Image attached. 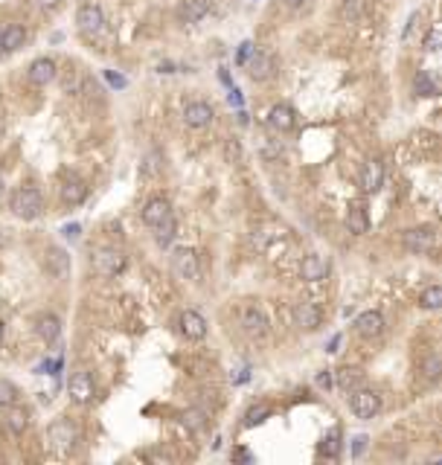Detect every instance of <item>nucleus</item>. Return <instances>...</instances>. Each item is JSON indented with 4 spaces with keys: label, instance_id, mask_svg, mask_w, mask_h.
I'll use <instances>...</instances> for the list:
<instances>
[{
    "label": "nucleus",
    "instance_id": "0eeeda50",
    "mask_svg": "<svg viewBox=\"0 0 442 465\" xmlns=\"http://www.w3.org/2000/svg\"><path fill=\"white\" fill-rule=\"evenodd\" d=\"M239 326H242V331L248 338H265L268 335V317L262 314V308H256V306H244L242 311H239Z\"/></svg>",
    "mask_w": 442,
    "mask_h": 465
},
{
    "label": "nucleus",
    "instance_id": "6e6552de",
    "mask_svg": "<svg viewBox=\"0 0 442 465\" xmlns=\"http://www.w3.org/2000/svg\"><path fill=\"white\" fill-rule=\"evenodd\" d=\"M172 274L177 276V279H189V282H195L201 276V262H198V256H195L192 251H175L172 253Z\"/></svg>",
    "mask_w": 442,
    "mask_h": 465
},
{
    "label": "nucleus",
    "instance_id": "c756f323",
    "mask_svg": "<svg viewBox=\"0 0 442 465\" xmlns=\"http://www.w3.org/2000/svg\"><path fill=\"white\" fill-rule=\"evenodd\" d=\"M419 306L428 308V311H436L442 306V288L439 285H428L422 291V297H419Z\"/></svg>",
    "mask_w": 442,
    "mask_h": 465
},
{
    "label": "nucleus",
    "instance_id": "412c9836",
    "mask_svg": "<svg viewBox=\"0 0 442 465\" xmlns=\"http://www.w3.org/2000/svg\"><path fill=\"white\" fill-rule=\"evenodd\" d=\"M381 184H384V166L379 160H370L364 166V172H361V189L372 195V192L381 189Z\"/></svg>",
    "mask_w": 442,
    "mask_h": 465
},
{
    "label": "nucleus",
    "instance_id": "a19ab883",
    "mask_svg": "<svg viewBox=\"0 0 442 465\" xmlns=\"http://www.w3.org/2000/svg\"><path fill=\"white\" fill-rule=\"evenodd\" d=\"M317 384H320L323 390H329V387H332V375H329V372H320V375H317Z\"/></svg>",
    "mask_w": 442,
    "mask_h": 465
},
{
    "label": "nucleus",
    "instance_id": "ea45409f",
    "mask_svg": "<svg viewBox=\"0 0 442 465\" xmlns=\"http://www.w3.org/2000/svg\"><path fill=\"white\" fill-rule=\"evenodd\" d=\"M323 454H329V457L338 454V430H335V434H329V439L323 442Z\"/></svg>",
    "mask_w": 442,
    "mask_h": 465
},
{
    "label": "nucleus",
    "instance_id": "2f4dec72",
    "mask_svg": "<svg viewBox=\"0 0 442 465\" xmlns=\"http://www.w3.org/2000/svg\"><path fill=\"white\" fill-rule=\"evenodd\" d=\"M224 160L233 163V166H239V163L244 160V148H242L239 140H227V143H224Z\"/></svg>",
    "mask_w": 442,
    "mask_h": 465
},
{
    "label": "nucleus",
    "instance_id": "3c124183",
    "mask_svg": "<svg viewBox=\"0 0 442 465\" xmlns=\"http://www.w3.org/2000/svg\"><path fill=\"white\" fill-rule=\"evenodd\" d=\"M0 36H3V26H0ZM0 53H3V49H0Z\"/></svg>",
    "mask_w": 442,
    "mask_h": 465
},
{
    "label": "nucleus",
    "instance_id": "de8ad7c7",
    "mask_svg": "<svg viewBox=\"0 0 442 465\" xmlns=\"http://www.w3.org/2000/svg\"><path fill=\"white\" fill-rule=\"evenodd\" d=\"M3 335H6V329H3V323H0V346H3Z\"/></svg>",
    "mask_w": 442,
    "mask_h": 465
},
{
    "label": "nucleus",
    "instance_id": "79ce46f5",
    "mask_svg": "<svg viewBox=\"0 0 442 465\" xmlns=\"http://www.w3.org/2000/svg\"><path fill=\"white\" fill-rule=\"evenodd\" d=\"M251 49H253V44H242V49H239V64H244V61H248Z\"/></svg>",
    "mask_w": 442,
    "mask_h": 465
},
{
    "label": "nucleus",
    "instance_id": "393cba45",
    "mask_svg": "<svg viewBox=\"0 0 442 465\" xmlns=\"http://www.w3.org/2000/svg\"><path fill=\"white\" fill-rule=\"evenodd\" d=\"M3 422H6V427L12 430V434H24V430L29 427V410L12 404V407H6V419Z\"/></svg>",
    "mask_w": 442,
    "mask_h": 465
},
{
    "label": "nucleus",
    "instance_id": "4c0bfd02",
    "mask_svg": "<svg viewBox=\"0 0 442 465\" xmlns=\"http://www.w3.org/2000/svg\"><path fill=\"white\" fill-rule=\"evenodd\" d=\"M425 49H428V53H436L439 49V29H431L428 36H425Z\"/></svg>",
    "mask_w": 442,
    "mask_h": 465
},
{
    "label": "nucleus",
    "instance_id": "4be33fe9",
    "mask_svg": "<svg viewBox=\"0 0 442 465\" xmlns=\"http://www.w3.org/2000/svg\"><path fill=\"white\" fill-rule=\"evenodd\" d=\"M35 331H38V338L44 343H56L61 338V320L56 317V314H41V317L35 320Z\"/></svg>",
    "mask_w": 442,
    "mask_h": 465
},
{
    "label": "nucleus",
    "instance_id": "9b49d317",
    "mask_svg": "<svg viewBox=\"0 0 442 465\" xmlns=\"http://www.w3.org/2000/svg\"><path fill=\"white\" fill-rule=\"evenodd\" d=\"M58 76V64L53 61V58H35L29 64V70H26V79L32 81V85H38V88H44V85H50V81Z\"/></svg>",
    "mask_w": 442,
    "mask_h": 465
},
{
    "label": "nucleus",
    "instance_id": "f257e3e1",
    "mask_svg": "<svg viewBox=\"0 0 442 465\" xmlns=\"http://www.w3.org/2000/svg\"><path fill=\"white\" fill-rule=\"evenodd\" d=\"M9 210L15 219H24V221H32V219H38V215L44 212V198L38 189H32V187H21V189H15L12 198H9Z\"/></svg>",
    "mask_w": 442,
    "mask_h": 465
},
{
    "label": "nucleus",
    "instance_id": "f8f14e48",
    "mask_svg": "<svg viewBox=\"0 0 442 465\" xmlns=\"http://www.w3.org/2000/svg\"><path fill=\"white\" fill-rule=\"evenodd\" d=\"M177 326H181V335H184L187 340H201V338H207V320L201 317L198 311H192V308H187V311L181 314Z\"/></svg>",
    "mask_w": 442,
    "mask_h": 465
},
{
    "label": "nucleus",
    "instance_id": "b1692460",
    "mask_svg": "<svg viewBox=\"0 0 442 465\" xmlns=\"http://www.w3.org/2000/svg\"><path fill=\"white\" fill-rule=\"evenodd\" d=\"M47 268H50L58 279H64L70 274V256L61 251V247H50V251H47Z\"/></svg>",
    "mask_w": 442,
    "mask_h": 465
},
{
    "label": "nucleus",
    "instance_id": "aec40b11",
    "mask_svg": "<svg viewBox=\"0 0 442 465\" xmlns=\"http://www.w3.org/2000/svg\"><path fill=\"white\" fill-rule=\"evenodd\" d=\"M24 44H26V29L21 24L3 26V36H0V49H3V53H18Z\"/></svg>",
    "mask_w": 442,
    "mask_h": 465
},
{
    "label": "nucleus",
    "instance_id": "e433bc0d",
    "mask_svg": "<svg viewBox=\"0 0 442 465\" xmlns=\"http://www.w3.org/2000/svg\"><path fill=\"white\" fill-rule=\"evenodd\" d=\"M439 375V355H431L428 361H425V378H436Z\"/></svg>",
    "mask_w": 442,
    "mask_h": 465
},
{
    "label": "nucleus",
    "instance_id": "1a4fd4ad",
    "mask_svg": "<svg viewBox=\"0 0 442 465\" xmlns=\"http://www.w3.org/2000/svg\"><path fill=\"white\" fill-rule=\"evenodd\" d=\"M329 268H332L329 256H323V253H308V256L303 259V265H300V276H303L306 282H320V279L329 276Z\"/></svg>",
    "mask_w": 442,
    "mask_h": 465
},
{
    "label": "nucleus",
    "instance_id": "2eb2a0df",
    "mask_svg": "<svg viewBox=\"0 0 442 465\" xmlns=\"http://www.w3.org/2000/svg\"><path fill=\"white\" fill-rule=\"evenodd\" d=\"M355 331H358L361 338H367V340L379 338L381 331H384L381 311H364V314H358V317H355Z\"/></svg>",
    "mask_w": 442,
    "mask_h": 465
},
{
    "label": "nucleus",
    "instance_id": "37998d69",
    "mask_svg": "<svg viewBox=\"0 0 442 465\" xmlns=\"http://www.w3.org/2000/svg\"><path fill=\"white\" fill-rule=\"evenodd\" d=\"M364 448H367V436H355V448H352V451H355V457L361 454Z\"/></svg>",
    "mask_w": 442,
    "mask_h": 465
},
{
    "label": "nucleus",
    "instance_id": "4468645a",
    "mask_svg": "<svg viewBox=\"0 0 442 465\" xmlns=\"http://www.w3.org/2000/svg\"><path fill=\"white\" fill-rule=\"evenodd\" d=\"M212 116H216V111H212V105H207V102H189L187 108H184V123H187V128H207L210 123H212Z\"/></svg>",
    "mask_w": 442,
    "mask_h": 465
},
{
    "label": "nucleus",
    "instance_id": "ddd939ff",
    "mask_svg": "<svg viewBox=\"0 0 442 465\" xmlns=\"http://www.w3.org/2000/svg\"><path fill=\"white\" fill-rule=\"evenodd\" d=\"M434 244H436V236H434V230H428V227L404 232V247L411 253H428V251H434Z\"/></svg>",
    "mask_w": 442,
    "mask_h": 465
},
{
    "label": "nucleus",
    "instance_id": "7ed1b4c3",
    "mask_svg": "<svg viewBox=\"0 0 442 465\" xmlns=\"http://www.w3.org/2000/svg\"><path fill=\"white\" fill-rule=\"evenodd\" d=\"M349 407L358 419H372V416H379V410H381V395L375 393V390H367V387H358L349 393Z\"/></svg>",
    "mask_w": 442,
    "mask_h": 465
},
{
    "label": "nucleus",
    "instance_id": "cd10ccee",
    "mask_svg": "<svg viewBox=\"0 0 442 465\" xmlns=\"http://www.w3.org/2000/svg\"><path fill=\"white\" fill-rule=\"evenodd\" d=\"M18 398H21V390L12 384V381L6 378H0V410H6L12 404H18Z\"/></svg>",
    "mask_w": 442,
    "mask_h": 465
},
{
    "label": "nucleus",
    "instance_id": "49530a36",
    "mask_svg": "<svg viewBox=\"0 0 442 465\" xmlns=\"http://www.w3.org/2000/svg\"><path fill=\"white\" fill-rule=\"evenodd\" d=\"M6 195V184H3V178H0V198Z\"/></svg>",
    "mask_w": 442,
    "mask_h": 465
},
{
    "label": "nucleus",
    "instance_id": "f03ea898",
    "mask_svg": "<svg viewBox=\"0 0 442 465\" xmlns=\"http://www.w3.org/2000/svg\"><path fill=\"white\" fill-rule=\"evenodd\" d=\"M79 442V430L70 419H56L50 427H47V448H50L53 454L64 457V454H70L73 448Z\"/></svg>",
    "mask_w": 442,
    "mask_h": 465
},
{
    "label": "nucleus",
    "instance_id": "39448f33",
    "mask_svg": "<svg viewBox=\"0 0 442 465\" xmlns=\"http://www.w3.org/2000/svg\"><path fill=\"white\" fill-rule=\"evenodd\" d=\"M244 68H248V76L253 81H268L274 73H276V58L271 53H265V49H251L248 61H244Z\"/></svg>",
    "mask_w": 442,
    "mask_h": 465
},
{
    "label": "nucleus",
    "instance_id": "a18cd8bd",
    "mask_svg": "<svg viewBox=\"0 0 442 465\" xmlns=\"http://www.w3.org/2000/svg\"><path fill=\"white\" fill-rule=\"evenodd\" d=\"M283 3H285L288 9H297V6H303V3H306V0H283Z\"/></svg>",
    "mask_w": 442,
    "mask_h": 465
},
{
    "label": "nucleus",
    "instance_id": "9d476101",
    "mask_svg": "<svg viewBox=\"0 0 442 465\" xmlns=\"http://www.w3.org/2000/svg\"><path fill=\"white\" fill-rule=\"evenodd\" d=\"M68 393H70V398H73L76 404H88V402H93V395H96L93 378H90L88 372H76V375H70V381H68Z\"/></svg>",
    "mask_w": 442,
    "mask_h": 465
},
{
    "label": "nucleus",
    "instance_id": "a878e982",
    "mask_svg": "<svg viewBox=\"0 0 442 465\" xmlns=\"http://www.w3.org/2000/svg\"><path fill=\"white\" fill-rule=\"evenodd\" d=\"M207 410H201V407H189V410H184L181 413V425L187 427V430H192V434H198V430H204L207 427Z\"/></svg>",
    "mask_w": 442,
    "mask_h": 465
},
{
    "label": "nucleus",
    "instance_id": "423d86ee",
    "mask_svg": "<svg viewBox=\"0 0 442 465\" xmlns=\"http://www.w3.org/2000/svg\"><path fill=\"white\" fill-rule=\"evenodd\" d=\"M125 268V256L117 247H100L93 253V271L102 274V276H117L120 271Z\"/></svg>",
    "mask_w": 442,
    "mask_h": 465
},
{
    "label": "nucleus",
    "instance_id": "7c9ffc66",
    "mask_svg": "<svg viewBox=\"0 0 442 465\" xmlns=\"http://www.w3.org/2000/svg\"><path fill=\"white\" fill-rule=\"evenodd\" d=\"M338 384H340V390L352 393V390H358V387L364 384V375L358 372V370H340V375H338Z\"/></svg>",
    "mask_w": 442,
    "mask_h": 465
},
{
    "label": "nucleus",
    "instance_id": "473e14b6",
    "mask_svg": "<svg viewBox=\"0 0 442 465\" xmlns=\"http://www.w3.org/2000/svg\"><path fill=\"white\" fill-rule=\"evenodd\" d=\"M340 18L343 21H358V18H361V0H343Z\"/></svg>",
    "mask_w": 442,
    "mask_h": 465
},
{
    "label": "nucleus",
    "instance_id": "8fccbe9b",
    "mask_svg": "<svg viewBox=\"0 0 442 465\" xmlns=\"http://www.w3.org/2000/svg\"><path fill=\"white\" fill-rule=\"evenodd\" d=\"M0 137H3V116H0Z\"/></svg>",
    "mask_w": 442,
    "mask_h": 465
},
{
    "label": "nucleus",
    "instance_id": "f3484780",
    "mask_svg": "<svg viewBox=\"0 0 442 465\" xmlns=\"http://www.w3.org/2000/svg\"><path fill=\"white\" fill-rule=\"evenodd\" d=\"M210 15V0H181L177 3V18L184 24H198Z\"/></svg>",
    "mask_w": 442,
    "mask_h": 465
},
{
    "label": "nucleus",
    "instance_id": "6ab92c4d",
    "mask_svg": "<svg viewBox=\"0 0 442 465\" xmlns=\"http://www.w3.org/2000/svg\"><path fill=\"white\" fill-rule=\"evenodd\" d=\"M294 317H297V326H300L303 331H317L320 323H323V311H320V306H315V303H300Z\"/></svg>",
    "mask_w": 442,
    "mask_h": 465
},
{
    "label": "nucleus",
    "instance_id": "09e8293b",
    "mask_svg": "<svg viewBox=\"0 0 442 465\" xmlns=\"http://www.w3.org/2000/svg\"><path fill=\"white\" fill-rule=\"evenodd\" d=\"M0 244H6V232L3 230H0Z\"/></svg>",
    "mask_w": 442,
    "mask_h": 465
},
{
    "label": "nucleus",
    "instance_id": "c03bdc74",
    "mask_svg": "<svg viewBox=\"0 0 442 465\" xmlns=\"http://www.w3.org/2000/svg\"><path fill=\"white\" fill-rule=\"evenodd\" d=\"M64 236H70V239H76V236H79V224H73V227H64Z\"/></svg>",
    "mask_w": 442,
    "mask_h": 465
},
{
    "label": "nucleus",
    "instance_id": "58836bf2",
    "mask_svg": "<svg viewBox=\"0 0 442 465\" xmlns=\"http://www.w3.org/2000/svg\"><path fill=\"white\" fill-rule=\"evenodd\" d=\"M32 3H35L41 12H56V9L64 3V0H32Z\"/></svg>",
    "mask_w": 442,
    "mask_h": 465
},
{
    "label": "nucleus",
    "instance_id": "20e7f679",
    "mask_svg": "<svg viewBox=\"0 0 442 465\" xmlns=\"http://www.w3.org/2000/svg\"><path fill=\"white\" fill-rule=\"evenodd\" d=\"M76 24L79 29L85 32L88 38H100L105 32V12L100 3H85L79 6V15H76Z\"/></svg>",
    "mask_w": 442,
    "mask_h": 465
},
{
    "label": "nucleus",
    "instance_id": "bb28decb",
    "mask_svg": "<svg viewBox=\"0 0 442 465\" xmlns=\"http://www.w3.org/2000/svg\"><path fill=\"white\" fill-rule=\"evenodd\" d=\"M347 224H349V230L355 232V236H364V232L370 230L367 210H364V207H352V210H349V215H347Z\"/></svg>",
    "mask_w": 442,
    "mask_h": 465
},
{
    "label": "nucleus",
    "instance_id": "a211bd4d",
    "mask_svg": "<svg viewBox=\"0 0 442 465\" xmlns=\"http://www.w3.org/2000/svg\"><path fill=\"white\" fill-rule=\"evenodd\" d=\"M268 125L274 131H280V134H285V131H291L294 125H297V113H294L291 105H274L268 111Z\"/></svg>",
    "mask_w": 442,
    "mask_h": 465
},
{
    "label": "nucleus",
    "instance_id": "dca6fc26",
    "mask_svg": "<svg viewBox=\"0 0 442 465\" xmlns=\"http://www.w3.org/2000/svg\"><path fill=\"white\" fill-rule=\"evenodd\" d=\"M169 215H172V204L166 201V198H152V201L143 207L140 219H143L145 227H157L160 221H166Z\"/></svg>",
    "mask_w": 442,
    "mask_h": 465
},
{
    "label": "nucleus",
    "instance_id": "f704fd0d",
    "mask_svg": "<svg viewBox=\"0 0 442 465\" xmlns=\"http://www.w3.org/2000/svg\"><path fill=\"white\" fill-rule=\"evenodd\" d=\"M79 88H81L79 70H76V68H68V76H64V90H68V93H79Z\"/></svg>",
    "mask_w": 442,
    "mask_h": 465
},
{
    "label": "nucleus",
    "instance_id": "5701e85b",
    "mask_svg": "<svg viewBox=\"0 0 442 465\" xmlns=\"http://www.w3.org/2000/svg\"><path fill=\"white\" fill-rule=\"evenodd\" d=\"M88 198V187H85V180H79V178H70V180H64V187H61V201L68 204V207H79L81 201Z\"/></svg>",
    "mask_w": 442,
    "mask_h": 465
},
{
    "label": "nucleus",
    "instance_id": "c9c22d12",
    "mask_svg": "<svg viewBox=\"0 0 442 465\" xmlns=\"http://www.w3.org/2000/svg\"><path fill=\"white\" fill-rule=\"evenodd\" d=\"M416 90H419L422 96H434V93H436V85L428 79V73H419V76H416Z\"/></svg>",
    "mask_w": 442,
    "mask_h": 465
},
{
    "label": "nucleus",
    "instance_id": "72a5a7b5",
    "mask_svg": "<svg viewBox=\"0 0 442 465\" xmlns=\"http://www.w3.org/2000/svg\"><path fill=\"white\" fill-rule=\"evenodd\" d=\"M268 416V407L265 404H259V407H251L248 410V416H244V427H253V425H259L262 419Z\"/></svg>",
    "mask_w": 442,
    "mask_h": 465
},
{
    "label": "nucleus",
    "instance_id": "c85d7f7f",
    "mask_svg": "<svg viewBox=\"0 0 442 465\" xmlns=\"http://www.w3.org/2000/svg\"><path fill=\"white\" fill-rule=\"evenodd\" d=\"M175 230H177V224H175V219L169 215L166 221H160V224L155 227V242H157L160 247H166V244L175 239Z\"/></svg>",
    "mask_w": 442,
    "mask_h": 465
}]
</instances>
